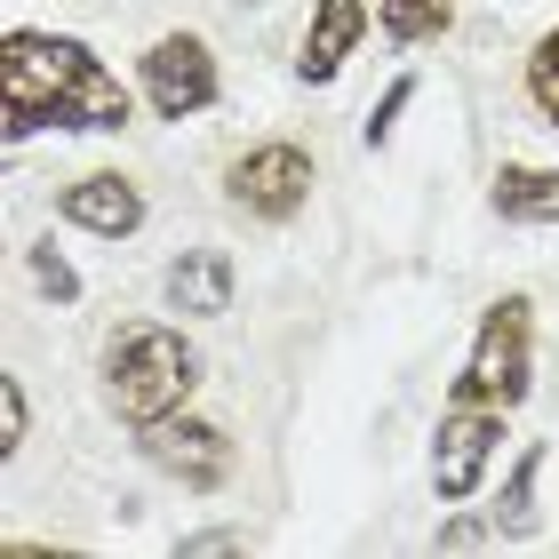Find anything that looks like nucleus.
<instances>
[{
	"mask_svg": "<svg viewBox=\"0 0 559 559\" xmlns=\"http://www.w3.org/2000/svg\"><path fill=\"white\" fill-rule=\"evenodd\" d=\"M0 105L9 136L33 129H129V88L64 33H9L0 40Z\"/></svg>",
	"mask_w": 559,
	"mask_h": 559,
	"instance_id": "1",
	"label": "nucleus"
},
{
	"mask_svg": "<svg viewBox=\"0 0 559 559\" xmlns=\"http://www.w3.org/2000/svg\"><path fill=\"white\" fill-rule=\"evenodd\" d=\"M192 384H200V360H192V344L176 336V328L136 320L105 344V400H112V416H129V424L176 416L192 400Z\"/></svg>",
	"mask_w": 559,
	"mask_h": 559,
	"instance_id": "2",
	"label": "nucleus"
},
{
	"mask_svg": "<svg viewBox=\"0 0 559 559\" xmlns=\"http://www.w3.org/2000/svg\"><path fill=\"white\" fill-rule=\"evenodd\" d=\"M448 400L503 408V416L527 400V296L488 304V320H479V336H472V360H464V376H455Z\"/></svg>",
	"mask_w": 559,
	"mask_h": 559,
	"instance_id": "3",
	"label": "nucleus"
},
{
	"mask_svg": "<svg viewBox=\"0 0 559 559\" xmlns=\"http://www.w3.org/2000/svg\"><path fill=\"white\" fill-rule=\"evenodd\" d=\"M224 200L257 224H288L304 200H312V152L304 144H257L224 168Z\"/></svg>",
	"mask_w": 559,
	"mask_h": 559,
	"instance_id": "4",
	"label": "nucleus"
},
{
	"mask_svg": "<svg viewBox=\"0 0 559 559\" xmlns=\"http://www.w3.org/2000/svg\"><path fill=\"white\" fill-rule=\"evenodd\" d=\"M496 440H503V408L448 400L440 440H431V488H440V503H472L479 496V479L496 464Z\"/></svg>",
	"mask_w": 559,
	"mask_h": 559,
	"instance_id": "5",
	"label": "nucleus"
},
{
	"mask_svg": "<svg viewBox=\"0 0 559 559\" xmlns=\"http://www.w3.org/2000/svg\"><path fill=\"white\" fill-rule=\"evenodd\" d=\"M144 96L160 120H192L216 105V57L200 33H160L144 48Z\"/></svg>",
	"mask_w": 559,
	"mask_h": 559,
	"instance_id": "6",
	"label": "nucleus"
},
{
	"mask_svg": "<svg viewBox=\"0 0 559 559\" xmlns=\"http://www.w3.org/2000/svg\"><path fill=\"white\" fill-rule=\"evenodd\" d=\"M144 455H152L168 479H185L192 496L224 488V472H233V440H224L216 424H200V416H160V424H144Z\"/></svg>",
	"mask_w": 559,
	"mask_h": 559,
	"instance_id": "7",
	"label": "nucleus"
},
{
	"mask_svg": "<svg viewBox=\"0 0 559 559\" xmlns=\"http://www.w3.org/2000/svg\"><path fill=\"white\" fill-rule=\"evenodd\" d=\"M64 224H81V233H105V240H129L136 224H144V192L129 185V176H112V168H96L81 176V185H64Z\"/></svg>",
	"mask_w": 559,
	"mask_h": 559,
	"instance_id": "8",
	"label": "nucleus"
},
{
	"mask_svg": "<svg viewBox=\"0 0 559 559\" xmlns=\"http://www.w3.org/2000/svg\"><path fill=\"white\" fill-rule=\"evenodd\" d=\"M360 33H368V9L360 0H312V24H304V48H296V81H336L344 72V57L360 48Z\"/></svg>",
	"mask_w": 559,
	"mask_h": 559,
	"instance_id": "9",
	"label": "nucleus"
},
{
	"mask_svg": "<svg viewBox=\"0 0 559 559\" xmlns=\"http://www.w3.org/2000/svg\"><path fill=\"white\" fill-rule=\"evenodd\" d=\"M168 304L192 312V320H224L233 312V257L224 248H185L168 264Z\"/></svg>",
	"mask_w": 559,
	"mask_h": 559,
	"instance_id": "10",
	"label": "nucleus"
},
{
	"mask_svg": "<svg viewBox=\"0 0 559 559\" xmlns=\"http://www.w3.org/2000/svg\"><path fill=\"white\" fill-rule=\"evenodd\" d=\"M496 216L503 224H559V168H503Z\"/></svg>",
	"mask_w": 559,
	"mask_h": 559,
	"instance_id": "11",
	"label": "nucleus"
},
{
	"mask_svg": "<svg viewBox=\"0 0 559 559\" xmlns=\"http://www.w3.org/2000/svg\"><path fill=\"white\" fill-rule=\"evenodd\" d=\"M376 16H384V33L392 40H440L448 33V24H455V0H384V9H376Z\"/></svg>",
	"mask_w": 559,
	"mask_h": 559,
	"instance_id": "12",
	"label": "nucleus"
},
{
	"mask_svg": "<svg viewBox=\"0 0 559 559\" xmlns=\"http://www.w3.org/2000/svg\"><path fill=\"white\" fill-rule=\"evenodd\" d=\"M536 464H544L536 448L512 464V488H503V503H496V527H503V536H536Z\"/></svg>",
	"mask_w": 559,
	"mask_h": 559,
	"instance_id": "13",
	"label": "nucleus"
},
{
	"mask_svg": "<svg viewBox=\"0 0 559 559\" xmlns=\"http://www.w3.org/2000/svg\"><path fill=\"white\" fill-rule=\"evenodd\" d=\"M527 96H536V112L559 129V24L536 40V57H527Z\"/></svg>",
	"mask_w": 559,
	"mask_h": 559,
	"instance_id": "14",
	"label": "nucleus"
},
{
	"mask_svg": "<svg viewBox=\"0 0 559 559\" xmlns=\"http://www.w3.org/2000/svg\"><path fill=\"white\" fill-rule=\"evenodd\" d=\"M24 431H33V408H24V384L16 376H0V455L24 448Z\"/></svg>",
	"mask_w": 559,
	"mask_h": 559,
	"instance_id": "15",
	"label": "nucleus"
},
{
	"mask_svg": "<svg viewBox=\"0 0 559 559\" xmlns=\"http://www.w3.org/2000/svg\"><path fill=\"white\" fill-rule=\"evenodd\" d=\"M33 280H40V296H57V304L81 296V280H72V264L57 257V248H33Z\"/></svg>",
	"mask_w": 559,
	"mask_h": 559,
	"instance_id": "16",
	"label": "nucleus"
},
{
	"mask_svg": "<svg viewBox=\"0 0 559 559\" xmlns=\"http://www.w3.org/2000/svg\"><path fill=\"white\" fill-rule=\"evenodd\" d=\"M408 96H416V81H392V88H384V105L368 112V129H360V136H368V144H384V136L400 129V112H408Z\"/></svg>",
	"mask_w": 559,
	"mask_h": 559,
	"instance_id": "17",
	"label": "nucleus"
}]
</instances>
